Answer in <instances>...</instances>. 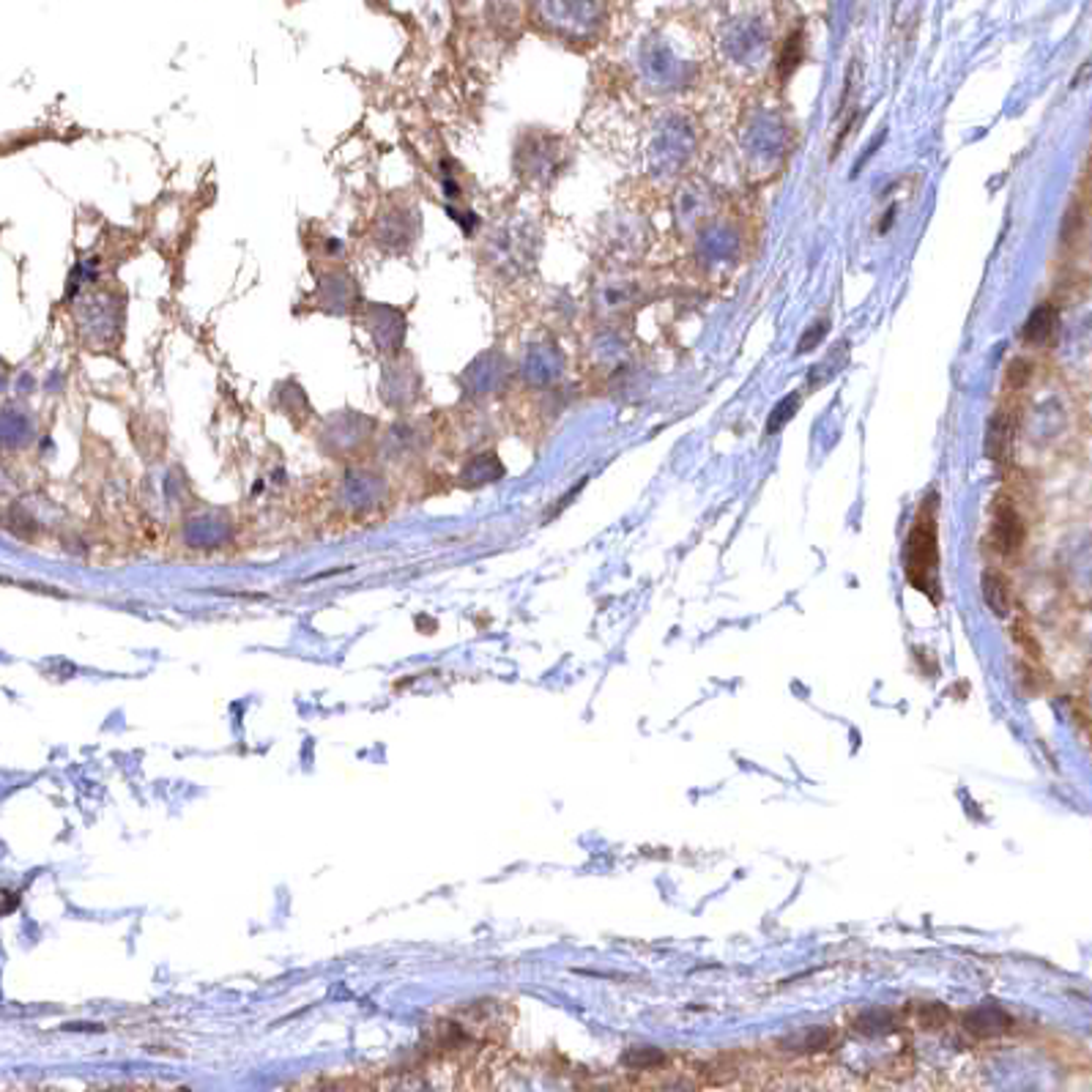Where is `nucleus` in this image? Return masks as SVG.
<instances>
[{"instance_id":"9","label":"nucleus","mask_w":1092,"mask_h":1092,"mask_svg":"<svg viewBox=\"0 0 1092 1092\" xmlns=\"http://www.w3.org/2000/svg\"><path fill=\"white\" fill-rule=\"evenodd\" d=\"M1057 331V307L1055 304H1040L1035 310L1029 312L1027 323H1024V340L1032 342V345H1046L1051 340V334Z\"/></svg>"},{"instance_id":"15","label":"nucleus","mask_w":1092,"mask_h":1092,"mask_svg":"<svg viewBox=\"0 0 1092 1092\" xmlns=\"http://www.w3.org/2000/svg\"><path fill=\"white\" fill-rule=\"evenodd\" d=\"M920 1021H923V1027L928 1029L942 1027L947 1021V1010L939 1008V1005H926V1008L920 1010Z\"/></svg>"},{"instance_id":"7","label":"nucleus","mask_w":1092,"mask_h":1092,"mask_svg":"<svg viewBox=\"0 0 1092 1092\" xmlns=\"http://www.w3.org/2000/svg\"><path fill=\"white\" fill-rule=\"evenodd\" d=\"M416 386H419V378L413 368H389V376L384 373V400L397 408H405L416 400V392H419Z\"/></svg>"},{"instance_id":"13","label":"nucleus","mask_w":1092,"mask_h":1092,"mask_svg":"<svg viewBox=\"0 0 1092 1092\" xmlns=\"http://www.w3.org/2000/svg\"><path fill=\"white\" fill-rule=\"evenodd\" d=\"M622 1063L635 1068V1071L657 1068L662 1063V1051L660 1048H630V1051H624Z\"/></svg>"},{"instance_id":"6","label":"nucleus","mask_w":1092,"mask_h":1092,"mask_svg":"<svg viewBox=\"0 0 1092 1092\" xmlns=\"http://www.w3.org/2000/svg\"><path fill=\"white\" fill-rule=\"evenodd\" d=\"M1024 537H1027V529H1024L1021 515L1016 513L1008 501H1002V504L994 510L992 526V542L997 545V551L1005 553V556L1016 553L1021 545H1024Z\"/></svg>"},{"instance_id":"12","label":"nucleus","mask_w":1092,"mask_h":1092,"mask_svg":"<svg viewBox=\"0 0 1092 1092\" xmlns=\"http://www.w3.org/2000/svg\"><path fill=\"white\" fill-rule=\"evenodd\" d=\"M797 411H799V395H797V392H794V395H789V397H783V400H780V403L775 405V408H772L770 419H767V433H770V436H775V433L783 431V427H786V424H789L791 419H794V413H797Z\"/></svg>"},{"instance_id":"14","label":"nucleus","mask_w":1092,"mask_h":1092,"mask_svg":"<svg viewBox=\"0 0 1092 1092\" xmlns=\"http://www.w3.org/2000/svg\"><path fill=\"white\" fill-rule=\"evenodd\" d=\"M802 61V50H799V36L791 38V45H786L783 50V58H780V74H791L794 66Z\"/></svg>"},{"instance_id":"10","label":"nucleus","mask_w":1092,"mask_h":1092,"mask_svg":"<svg viewBox=\"0 0 1092 1092\" xmlns=\"http://www.w3.org/2000/svg\"><path fill=\"white\" fill-rule=\"evenodd\" d=\"M983 597H986V606L992 608L1000 619L1010 614V583L1002 578L1000 572H986L983 575Z\"/></svg>"},{"instance_id":"5","label":"nucleus","mask_w":1092,"mask_h":1092,"mask_svg":"<svg viewBox=\"0 0 1092 1092\" xmlns=\"http://www.w3.org/2000/svg\"><path fill=\"white\" fill-rule=\"evenodd\" d=\"M93 321H85V326L93 323V342H110L115 345V340L121 337V318H124V304H121V296H93Z\"/></svg>"},{"instance_id":"3","label":"nucleus","mask_w":1092,"mask_h":1092,"mask_svg":"<svg viewBox=\"0 0 1092 1092\" xmlns=\"http://www.w3.org/2000/svg\"><path fill=\"white\" fill-rule=\"evenodd\" d=\"M416 209H389V212L381 214V220L376 225V236L381 239V247L395 249V252H403V249H411V244L416 241Z\"/></svg>"},{"instance_id":"2","label":"nucleus","mask_w":1092,"mask_h":1092,"mask_svg":"<svg viewBox=\"0 0 1092 1092\" xmlns=\"http://www.w3.org/2000/svg\"><path fill=\"white\" fill-rule=\"evenodd\" d=\"M365 326L378 348L386 354H395L403 348L405 340V315L397 307H384V304H368L365 310Z\"/></svg>"},{"instance_id":"1","label":"nucleus","mask_w":1092,"mask_h":1092,"mask_svg":"<svg viewBox=\"0 0 1092 1092\" xmlns=\"http://www.w3.org/2000/svg\"><path fill=\"white\" fill-rule=\"evenodd\" d=\"M936 569H939V540H936L934 504L928 501L918 513L907 540V578L912 587L936 600Z\"/></svg>"},{"instance_id":"18","label":"nucleus","mask_w":1092,"mask_h":1092,"mask_svg":"<svg viewBox=\"0 0 1092 1092\" xmlns=\"http://www.w3.org/2000/svg\"><path fill=\"white\" fill-rule=\"evenodd\" d=\"M827 1040H830V1032H827V1029H822V1027L810 1029L808 1048H822L827 1043Z\"/></svg>"},{"instance_id":"4","label":"nucleus","mask_w":1092,"mask_h":1092,"mask_svg":"<svg viewBox=\"0 0 1092 1092\" xmlns=\"http://www.w3.org/2000/svg\"><path fill=\"white\" fill-rule=\"evenodd\" d=\"M318 296L326 312H350V307L359 302V288L354 277L342 268H329L318 277Z\"/></svg>"},{"instance_id":"17","label":"nucleus","mask_w":1092,"mask_h":1092,"mask_svg":"<svg viewBox=\"0 0 1092 1092\" xmlns=\"http://www.w3.org/2000/svg\"><path fill=\"white\" fill-rule=\"evenodd\" d=\"M825 334H827V321H818V323H816V329L808 331V334H805V337H802V342H799V354H805V350H808V348H816L818 340H822V337H825Z\"/></svg>"},{"instance_id":"11","label":"nucleus","mask_w":1092,"mask_h":1092,"mask_svg":"<svg viewBox=\"0 0 1092 1092\" xmlns=\"http://www.w3.org/2000/svg\"><path fill=\"white\" fill-rule=\"evenodd\" d=\"M1010 441V422L1005 416H994L992 424H989V436H986V452L989 458L1000 460L1005 452H1008Z\"/></svg>"},{"instance_id":"16","label":"nucleus","mask_w":1092,"mask_h":1092,"mask_svg":"<svg viewBox=\"0 0 1092 1092\" xmlns=\"http://www.w3.org/2000/svg\"><path fill=\"white\" fill-rule=\"evenodd\" d=\"M1008 384L1013 386V389H1021V386L1027 384V378H1029V365L1024 362V359H1016L1013 365L1008 368Z\"/></svg>"},{"instance_id":"8","label":"nucleus","mask_w":1092,"mask_h":1092,"mask_svg":"<svg viewBox=\"0 0 1092 1092\" xmlns=\"http://www.w3.org/2000/svg\"><path fill=\"white\" fill-rule=\"evenodd\" d=\"M964 1024L972 1035L994 1037V1035H1002V1032L1010 1027V1019L1005 1010L992 1008V1005H983V1008H974L966 1013Z\"/></svg>"}]
</instances>
